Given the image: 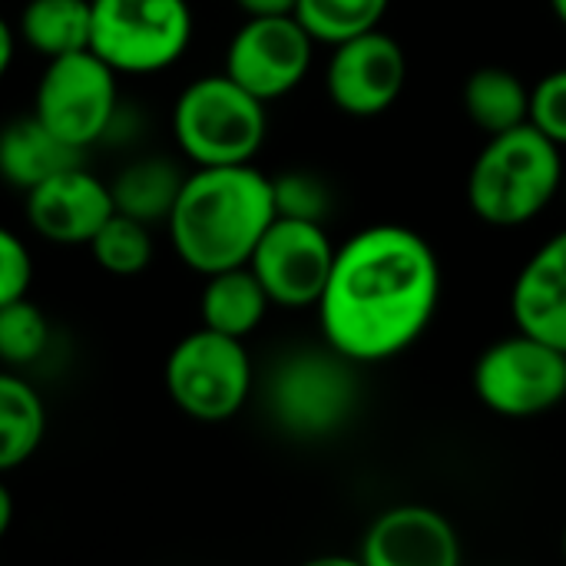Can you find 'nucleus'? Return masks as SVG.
Instances as JSON below:
<instances>
[{
    "label": "nucleus",
    "mask_w": 566,
    "mask_h": 566,
    "mask_svg": "<svg viewBox=\"0 0 566 566\" xmlns=\"http://www.w3.org/2000/svg\"><path fill=\"white\" fill-rule=\"evenodd\" d=\"M275 219L272 176L252 163L196 166L166 219L169 245L199 275L245 265Z\"/></svg>",
    "instance_id": "obj_2"
},
{
    "label": "nucleus",
    "mask_w": 566,
    "mask_h": 566,
    "mask_svg": "<svg viewBox=\"0 0 566 566\" xmlns=\"http://www.w3.org/2000/svg\"><path fill=\"white\" fill-rule=\"evenodd\" d=\"M169 401L192 421L219 424L235 418L255 385L252 358L242 338L196 328L179 338L163 368Z\"/></svg>",
    "instance_id": "obj_7"
},
{
    "label": "nucleus",
    "mask_w": 566,
    "mask_h": 566,
    "mask_svg": "<svg viewBox=\"0 0 566 566\" xmlns=\"http://www.w3.org/2000/svg\"><path fill=\"white\" fill-rule=\"evenodd\" d=\"M13 53H17V30L0 17V80L7 76V70L13 63Z\"/></svg>",
    "instance_id": "obj_29"
},
{
    "label": "nucleus",
    "mask_w": 566,
    "mask_h": 566,
    "mask_svg": "<svg viewBox=\"0 0 566 566\" xmlns=\"http://www.w3.org/2000/svg\"><path fill=\"white\" fill-rule=\"evenodd\" d=\"M265 106L226 70L199 76L172 103V139L192 166L252 163L269 133Z\"/></svg>",
    "instance_id": "obj_5"
},
{
    "label": "nucleus",
    "mask_w": 566,
    "mask_h": 566,
    "mask_svg": "<svg viewBox=\"0 0 566 566\" xmlns=\"http://www.w3.org/2000/svg\"><path fill=\"white\" fill-rule=\"evenodd\" d=\"M335 249L338 245L332 242L325 222L275 216L245 265L255 272L272 305L315 308L325 292Z\"/></svg>",
    "instance_id": "obj_10"
},
{
    "label": "nucleus",
    "mask_w": 566,
    "mask_h": 566,
    "mask_svg": "<svg viewBox=\"0 0 566 566\" xmlns=\"http://www.w3.org/2000/svg\"><path fill=\"white\" fill-rule=\"evenodd\" d=\"M192 30L189 0H93L90 50L119 76H149L186 56Z\"/></svg>",
    "instance_id": "obj_6"
},
{
    "label": "nucleus",
    "mask_w": 566,
    "mask_h": 566,
    "mask_svg": "<svg viewBox=\"0 0 566 566\" xmlns=\"http://www.w3.org/2000/svg\"><path fill=\"white\" fill-rule=\"evenodd\" d=\"M93 0H27L17 17V40L43 60L90 46Z\"/></svg>",
    "instance_id": "obj_21"
},
{
    "label": "nucleus",
    "mask_w": 566,
    "mask_h": 566,
    "mask_svg": "<svg viewBox=\"0 0 566 566\" xmlns=\"http://www.w3.org/2000/svg\"><path fill=\"white\" fill-rule=\"evenodd\" d=\"M298 0H235L245 17H289L295 13Z\"/></svg>",
    "instance_id": "obj_28"
},
{
    "label": "nucleus",
    "mask_w": 566,
    "mask_h": 566,
    "mask_svg": "<svg viewBox=\"0 0 566 566\" xmlns=\"http://www.w3.org/2000/svg\"><path fill=\"white\" fill-rule=\"evenodd\" d=\"M511 312L521 332L566 352V229L547 239L514 279Z\"/></svg>",
    "instance_id": "obj_15"
},
{
    "label": "nucleus",
    "mask_w": 566,
    "mask_h": 566,
    "mask_svg": "<svg viewBox=\"0 0 566 566\" xmlns=\"http://www.w3.org/2000/svg\"><path fill=\"white\" fill-rule=\"evenodd\" d=\"M441 305V262L424 235L381 222L335 249L318 298L322 338L358 365L408 352Z\"/></svg>",
    "instance_id": "obj_1"
},
{
    "label": "nucleus",
    "mask_w": 566,
    "mask_h": 566,
    "mask_svg": "<svg viewBox=\"0 0 566 566\" xmlns=\"http://www.w3.org/2000/svg\"><path fill=\"white\" fill-rule=\"evenodd\" d=\"M564 554H566V531H564Z\"/></svg>",
    "instance_id": "obj_32"
},
{
    "label": "nucleus",
    "mask_w": 566,
    "mask_h": 566,
    "mask_svg": "<svg viewBox=\"0 0 566 566\" xmlns=\"http://www.w3.org/2000/svg\"><path fill=\"white\" fill-rule=\"evenodd\" d=\"M269 308H272V298L249 265L206 275V285L199 295V318L206 328L245 342L265 322Z\"/></svg>",
    "instance_id": "obj_17"
},
{
    "label": "nucleus",
    "mask_w": 566,
    "mask_h": 566,
    "mask_svg": "<svg viewBox=\"0 0 566 566\" xmlns=\"http://www.w3.org/2000/svg\"><path fill=\"white\" fill-rule=\"evenodd\" d=\"M23 212L40 239L53 245H86L116 206L109 182L76 163L27 189Z\"/></svg>",
    "instance_id": "obj_13"
},
{
    "label": "nucleus",
    "mask_w": 566,
    "mask_h": 566,
    "mask_svg": "<svg viewBox=\"0 0 566 566\" xmlns=\"http://www.w3.org/2000/svg\"><path fill=\"white\" fill-rule=\"evenodd\" d=\"M30 285H33V255L13 229L0 226V305L30 295Z\"/></svg>",
    "instance_id": "obj_27"
},
{
    "label": "nucleus",
    "mask_w": 566,
    "mask_h": 566,
    "mask_svg": "<svg viewBox=\"0 0 566 566\" xmlns=\"http://www.w3.org/2000/svg\"><path fill=\"white\" fill-rule=\"evenodd\" d=\"M461 99L471 123L488 136L507 133L531 119V86L507 66H478L464 80Z\"/></svg>",
    "instance_id": "obj_20"
},
{
    "label": "nucleus",
    "mask_w": 566,
    "mask_h": 566,
    "mask_svg": "<svg viewBox=\"0 0 566 566\" xmlns=\"http://www.w3.org/2000/svg\"><path fill=\"white\" fill-rule=\"evenodd\" d=\"M272 196H275V216L325 222L332 212L328 186L315 172H305V169H289V172L272 176Z\"/></svg>",
    "instance_id": "obj_25"
},
{
    "label": "nucleus",
    "mask_w": 566,
    "mask_h": 566,
    "mask_svg": "<svg viewBox=\"0 0 566 566\" xmlns=\"http://www.w3.org/2000/svg\"><path fill=\"white\" fill-rule=\"evenodd\" d=\"M0 368H3V365H0Z\"/></svg>",
    "instance_id": "obj_34"
},
{
    "label": "nucleus",
    "mask_w": 566,
    "mask_h": 566,
    "mask_svg": "<svg viewBox=\"0 0 566 566\" xmlns=\"http://www.w3.org/2000/svg\"><path fill=\"white\" fill-rule=\"evenodd\" d=\"M10 524H13V494H10V488L3 484V474H0V541L7 537Z\"/></svg>",
    "instance_id": "obj_30"
},
{
    "label": "nucleus",
    "mask_w": 566,
    "mask_h": 566,
    "mask_svg": "<svg viewBox=\"0 0 566 566\" xmlns=\"http://www.w3.org/2000/svg\"><path fill=\"white\" fill-rule=\"evenodd\" d=\"M53 136L86 149L113 133L119 116V73L90 46L46 60L30 109Z\"/></svg>",
    "instance_id": "obj_8"
},
{
    "label": "nucleus",
    "mask_w": 566,
    "mask_h": 566,
    "mask_svg": "<svg viewBox=\"0 0 566 566\" xmlns=\"http://www.w3.org/2000/svg\"><path fill=\"white\" fill-rule=\"evenodd\" d=\"M93 262L113 275V279H136L153 265L156 255V242H153V226L126 216V212H113L99 232L86 242Z\"/></svg>",
    "instance_id": "obj_22"
},
{
    "label": "nucleus",
    "mask_w": 566,
    "mask_h": 566,
    "mask_svg": "<svg viewBox=\"0 0 566 566\" xmlns=\"http://www.w3.org/2000/svg\"><path fill=\"white\" fill-rule=\"evenodd\" d=\"M478 401L501 418H537L566 401V352L527 335L494 342L474 365Z\"/></svg>",
    "instance_id": "obj_9"
},
{
    "label": "nucleus",
    "mask_w": 566,
    "mask_h": 566,
    "mask_svg": "<svg viewBox=\"0 0 566 566\" xmlns=\"http://www.w3.org/2000/svg\"><path fill=\"white\" fill-rule=\"evenodd\" d=\"M365 566H458L461 537L454 524L424 504H398L378 514L361 541Z\"/></svg>",
    "instance_id": "obj_14"
},
{
    "label": "nucleus",
    "mask_w": 566,
    "mask_h": 566,
    "mask_svg": "<svg viewBox=\"0 0 566 566\" xmlns=\"http://www.w3.org/2000/svg\"><path fill=\"white\" fill-rule=\"evenodd\" d=\"M564 179L560 146L524 123L488 136L468 176V202L481 222L514 229L537 219L564 189Z\"/></svg>",
    "instance_id": "obj_3"
},
{
    "label": "nucleus",
    "mask_w": 566,
    "mask_h": 566,
    "mask_svg": "<svg viewBox=\"0 0 566 566\" xmlns=\"http://www.w3.org/2000/svg\"><path fill=\"white\" fill-rule=\"evenodd\" d=\"M564 189H566V179H564Z\"/></svg>",
    "instance_id": "obj_33"
},
{
    "label": "nucleus",
    "mask_w": 566,
    "mask_h": 566,
    "mask_svg": "<svg viewBox=\"0 0 566 566\" xmlns=\"http://www.w3.org/2000/svg\"><path fill=\"white\" fill-rule=\"evenodd\" d=\"M46 438V405L40 391L17 375L0 368V474L23 468Z\"/></svg>",
    "instance_id": "obj_19"
},
{
    "label": "nucleus",
    "mask_w": 566,
    "mask_h": 566,
    "mask_svg": "<svg viewBox=\"0 0 566 566\" xmlns=\"http://www.w3.org/2000/svg\"><path fill=\"white\" fill-rule=\"evenodd\" d=\"M405 83H408L405 46L381 27L332 46L325 90L332 103L348 116L358 119L381 116L385 109L395 106Z\"/></svg>",
    "instance_id": "obj_12"
},
{
    "label": "nucleus",
    "mask_w": 566,
    "mask_h": 566,
    "mask_svg": "<svg viewBox=\"0 0 566 566\" xmlns=\"http://www.w3.org/2000/svg\"><path fill=\"white\" fill-rule=\"evenodd\" d=\"M358 361L325 345L285 352L265 375V411L272 424L295 441H325L338 434L361 405Z\"/></svg>",
    "instance_id": "obj_4"
},
{
    "label": "nucleus",
    "mask_w": 566,
    "mask_h": 566,
    "mask_svg": "<svg viewBox=\"0 0 566 566\" xmlns=\"http://www.w3.org/2000/svg\"><path fill=\"white\" fill-rule=\"evenodd\" d=\"M551 10H554V17L566 27V0H551Z\"/></svg>",
    "instance_id": "obj_31"
},
{
    "label": "nucleus",
    "mask_w": 566,
    "mask_h": 566,
    "mask_svg": "<svg viewBox=\"0 0 566 566\" xmlns=\"http://www.w3.org/2000/svg\"><path fill=\"white\" fill-rule=\"evenodd\" d=\"M531 126L551 136L560 149L566 146V70L547 73L537 86H531Z\"/></svg>",
    "instance_id": "obj_26"
},
{
    "label": "nucleus",
    "mask_w": 566,
    "mask_h": 566,
    "mask_svg": "<svg viewBox=\"0 0 566 566\" xmlns=\"http://www.w3.org/2000/svg\"><path fill=\"white\" fill-rule=\"evenodd\" d=\"M76 163H80V149L53 136L33 113L0 126V179L20 192L40 186L53 172Z\"/></svg>",
    "instance_id": "obj_16"
},
{
    "label": "nucleus",
    "mask_w": 566,
    "mask_h": 566,
    "mask_svg": "<svg viewBox=\"0 0 566 566\" xmlns=\"http://www.w3.org/2000/svg\"><path fill=\"white\" fill-rule=\"evenodd\" d=\"M312 33L289 17H245L226 46V73L262 103L289 96L312 70Z\"/></svg>",
    "instance_id": "obj_11"
},
{
    "label": "nucleus",
    "mask_w": 566,
    "mask_h": 566,
    "mask_svg": "<svg viewBox=\"0 0 566 566\" xmlns=\"http://www.w3.org/2000/svg\"><path fill=\"white\" fill-rule=\"evenodd\" d=\"M182 182H186V172L179 169L176 159L139 156L109 179V192H113L116 212H126L146 226H156V222L166 226Z\"/></svg>",
    "instance_id": "obj_18"
},
{
    "label": "nucleus",
    "mask_w": 566,
    "mask_h": 566,
    "mask_svg": "<svg viewBox=\"0 0 566 566\" xmlns=\"http://www.w3.org/2000/svg\"><path fill=\"white\" fill-rule=\"evenodd\" d=\"M391 0H298L295 17L315 43L335 46L378 30Z\"/></svg>",
    "instance_id": "obj_23"
},
{
    "label": "nucleus",
    "mask_w": 566,
    "mask_h": 566,
    "mask_svg": "<svg viewBox=\"0 0 566 566\" xmlns=\"http://www.w3.org/2000/svg\"><path fill=\"white\" fill-rule=\"evenodd\" d=\"M50 348V318L27 295L0 305V365L23 371Z\"/></svg>",
    "instance_id": "obj_24"
}]
</instances>
